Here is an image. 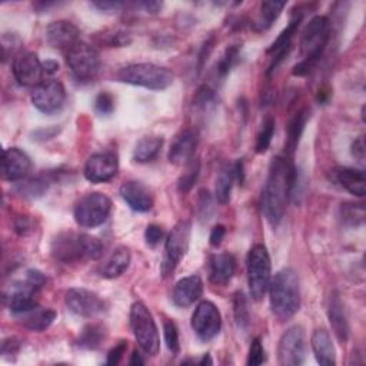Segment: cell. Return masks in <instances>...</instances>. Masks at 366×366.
Returning a JSON list of instances; mask_svg holds the SVG:
<instances>
[{
	"mask_svg": "<svg viewBox=\"0 0 366 366\" xmlns=\"http://www.w3.org/2000/svg\"><path fill=\"white\" fill-rule=\"evenodd\" d=\"M295 175L296 169L288 158L272 159L262 200L263 213L272 226H276L285 216Z\"/></svg>",
	"mask_w": 366,
	"mask_h": 366,
	"instance_id": "obj_1",
	"label": "cell"
},
{
	"mask_svg": "<svg viewBox=\"0 0 366 366\" xmlns=\"http://www.w3.org/2000/svg\"><path fill=\"white\" fill-rule=\"evenodd\" d=\"M51 253L63 263L96 260L103 255V245L98 238L86 233L61 232L52 240Z\"/></svg>",
	"mask_w": 366,
	"mask_h": 366,
	"instance_id": "obj_2",
	"label": "cell"
},
{
	"mask_svg": "<svg viewBox=\"0 0 366 366\" xmlns=\"http://www.w3.org/2000/svg\"><path fill=\"white\" fill-rule=\"evenodd\" d=\"M270 292V307L276 317L288 320L300 307V286L298 273L285 268L279 270L269 285Z\"/></svg>",
	"mask_w": 366,
	"mask_h": 366,
	"instance_id": "obj_3",
	"label": "cell"
},
{
	"mask_svg": "<svg viewBox=\"0 0 366 366\" xmlns=\"http://www.w3.org/2000/svg\"><path fill=\"white\" fill-rule=\"evenodd\" d=\"M329 21L325 16H315L306 25L300 38L302 62L293 68L295 76L307 75L320 59L329 39Z\"/></svg>",
	"mask_w": 366,
	"mask_h": 366,
	"instance_id": "obj_4",
	"label": "cell"
},
{
	"mask_svg": "<svg viewBox=\"0 0 366 366\" xmlns=\"http://www.w3.org/2000/svg\"><path fill=\"white\" fill-rule=\"evenodd\" d=\"M122 83L142 86L152 91L168 89L173 83V75L169 69L155 63H132L116 73Z\"/></svg>",
	"mask_w": 366,
	"mask_h": 366,
	"instance_id": "obj_5",
	"label": "cell"
},
{
	"mask_svg": "<svg viewBox=\"0 0 366 366\" xmlns=\"http://www.w3.org/2000/svg\"><path fill=\"white\" fill-rule=\"evenodd\" d=\"M246 270L250 296L255 300H260L269 289L272 276L270 256L263 245L252 246L246 258Z\"/></svg>",
	"mask_w": 366,
	"mask_h": 366,
	"instance_id": "obj_6",
	"label": "cell"
},
{
	"mask_svg": "<svg viewBox=\"0 0 366 366\" xmlns=\"http://www.w3.org/2000/svg\"><path fill=\"white\" fill-rule=\"evenodd\" d=\"M131 327L139 346L148 353L155 356L159 352V332L155 319L143 302H135L129 313Z\"/></svg>",
	"mask_w": 366,
	"mask_h": 366,
	"instance_id": "obj_7",
	"label": "cell"
},
{
	"mask_svg": "<svg viewBox=\"0 0 366 366\" xmlns=\"http://www.w3.org/2000/svg\"><path fill=\"white\" fill-rule=\"evenodd\" d=\"M112 210V200L101 192L85 195L75 206V220L82 228H96L106 222Z\"/></svg>",
	"mask_w": 366,
	"mask_h": 366,
	"instance_id": "obj_8",
	"label": "cell"
},
{
	"mask_svg": "<svg viewBox=\"0 0 366 366\" xmlns=\"http://www.w3.org/2000/svg\"><path fill=\"white\" fill-rule=\"evenodd\" d=\"M192 225L188 220L178 222L169 233L165 245V258L162 262V275L166 278L173 273L179 262L183 259L189 249Z\"/></svg>",
	"mask_w": 366,
	"mask_h": 366,
	"instance_id": "obj_9",
	"label": "cell"
},
{
	"mask_svg": "<svg viewBox=\"0 0 366 366\" xmlns=\"http://www.w3.org/2000/svg\"><path fill=\"white\" fill-rule=\"evenodd\" d=\"M66 62L73 75L81 81H92L101 71V55L89 44L79 42L66 52Z\"/></svg>",
	"mask_w": 366,
	"mask_h": 366,
	"instance_id": "obj_10",
	"label": "cell"
},
{
	"mask_svg": "<svg viewBox=\"0 0 366 366\" xmlns=\"http://www.w3.org/2000/svg\"><path fill=\"white\" fill-rule=\"evenodd\" d=\"M306 355L305 330L302 326H290L280 337L278 345V360L283 366H299Z\"/></svg>",
	"mask_w": 366,
	"mask_h": 366,
	"instance_id": "obj_11",
	"label": "cell"
},
{
	"mask_svg": "<svg viewBox=\"0 0 366 366\" xmlns=\"http://www.w3.org/2000/svg\"><path fill=\"white\" fill-rule=\"evenodd\" d=\"M31 99L38 111L51 115L63 108L66 101V91L65 86L56 79L44 81L36 88H34Z\"/></svg>",
	"mask_w": 366,
	"mask_h": 366,
	"instance_id": "obj_12",
	"label": "cell"
},
{
	"mask_svg": "<svg viewBox=\"0 0 366 366\" xmlns=\"http://www.w3.org/2000/svg\"><path fill=\"white\" fill-rule=\"evenodd\" d=\"M192 329L202 340H212L222 327V316L215 303L202 300L192 315Z\"/></svg>",
	"mask_w": 366,
	"mask_h": 366,
	"instance_id": "obj_13",
	"label": "cell"
},
{
	"mask_svg": "<svg viewBox=\"0 0 366 366\" xmlns=\"http://www.w3.org/2000/svg\"><path fill=\"white\" fill-rule=\"evenodd\" d=\"M65 300L69 310L82 317H95L105 312L103 299L98 293L83 288L69 289Z\"/></svg>",
	"mask_w": 366,
	"mask_h": 366,
	"instance_id": "obj_14",
	"label": "cell"
},
{
	"mask_svg": "<svg viewBox=\"0 0 366 366\" xmlns=\"http://www.w3.org/2000/svg\"><path fill=\"white\" fill-rule=\"evenodd\" d=\"M12 72L16 82L25 88H36L39 83L44 82V63L34 52H25L18 55L14 61Z\"/></svg>",
	"mask_w": 366,
	"mask_h": 366,
	"instance_id": "obj_15",
	"label": "cell"
},
{
	"mask_svg": "<svg viewBox=\"0 0 366 366\" xmlns=\"http://www.w3.org/2000/svg\"><path fill=\"white\" fill-rule=\"evenodd\" d=\"M118 171V156L112 152H99L88 159L85 165V178L92 183H105L112 181Z\"/></svg>",
	"mask_w": 366,
	"mask_h": 366,
	"instance_id": "obj_16",
	"label": "cell"
},
{
	"mask_svg": "<svg viewBox=\"0 0 366 366\" xmlns=\"http://www.w3.org/2000/svg\"><path fill=\"white\" fill-rule=\"evenodd\" d=\"M48 44L54 49L69 52L81 42V31L69 21H58L51 24L45 32Z\"/></svg>",
	"mask_w": 366,
	"mask_h": 366,
	"instance_id": "obj_17",
	"label": "cell"
},
{
	"mask_svg": "<svg viewBox=\"0 0 366 366\" xmlns=\"http://www.w3.org/2000/svg\"><path fill=\"white\" fill-rule=\"evenodd\" d=\"M32 168L31 158L19 148H9L4 152L2 175L9 182H19L26 178Z\"/></svg>",
	"mask_w": 366,
	"mask_h": 366,
	"instance_id": "obj_18",
	"label": "cell"
},
{
	"mask_svg": "<svg viewBox=\"0 0 366 366\" xmlns=\"http://www.w3.org/2000/svg\"><path fill=\"white\" fill-rule=\"evenodd\" d=\"M199 143L198 133L193 129L182 131L171 145L168 158L173 165H188L196 152Z\"/></svg>",
	"mask_w": 366,
	"mask_h": 366,
	"instance_id": "obj_19",
	"label": "cell"
},
{
	"mask_svg": "<svg viewBox=\"0 0 366 366\" xmlns=\"http://www.w3.org/2000/svg\"><path fill=\"white\" fill-rule=\"evenodd\" d=\"M121 196L136 212H148L153 208V195L148 186L138 181L125 182L121 186Z\"/></svg>",
	"mask_w": 366,
	"mask_h": 366,
	"instance_id": "obj_20",
	"label": "cell"
},
{
	"mask_svg": "<svg viewBox=\"0 0 366 366\" xmlns=\"http://www.w3.org/2000/svg\"><path fill=\"white\" fill-rule=\"evenodd\" d=\"M203 293V282L199 275H190L181 279L173 289V303L179 307L192 306Z\"/></svg>",
	"mask_w": 366,
	"mask_h": 366,
	"instance_id": "obj_21",
	"label": "cell"
},
{
	"mask_svg": "<svg viewBox=\"0 0 366 366\" xmlns=\"http://www.w3.org/2000/svg\"><path fill=\"white\" fill-rule=\"evenodd\" d=\"M236 259L230 253H216L209 260V279L215 285H226L235 275Z\"/></svg>",
	"mask_w": 366,
	"mask_h": 366,
	"instance_id": "obj_22",
	"label": "cell"
},
{
	"mask_svg": "<svg viewBox=\"0 0 366 366\" xmlns=\"http://www.w3.org/2000/svg\"><path fill=\"white\" fill-rule=\"evenodd\" d=\"M333 178L350 195H355L357 198L365 196L366 178L363 171L353 168H337L333 171Z\"/></svg>",
	"mask_w": 366,
	"mask_h": 366,
	"instance_id": "obj_23",
	"label": "cell"
},
{
	"mask_svg": "<svg viewBox=\"0 0 366 366\" xmlns=\"http://www.w3.org/2000/svg\"><path fill=\"white\" fill-rule=\"evenodd\" d=\"M327 316L330 326L333 329V333L340 342H346L349 337V322L346 317L345 306L343 302L340 300L337 293H333L329 299V306H327Z\"/></svg>",
	"mask_w": 366,
	"mask_h": 366,
	"instance_id": "obj_24",
	"label": "cell"
},
{
	"mask_svg": "<svg viewBox=\"0 0 366 366\" xmlns=\"http://www.w3.org/2000/svg\"><path fill=\"white\" fill-rule=\"evenodd\" d=\"M312 350L317 363L323 366L336 365V353L335 346L332 343V337L326 329H316L310 339Z\"/></svg>",
	"mask_w": 366,
	"mask_h": 366,
	"instance_id": "obj_25",
	"label": "cell"
},
{
	"mask_svg": "<svg viewBox=\"0 0 366 366\" xmlns=\"http://www.w3.org/2000/svg\"><path fill=\"white\" fill-rule=\"evenodd\" d=\"M16 316L19 317L21 323L26 329H31L35 332H44L56 319V312L54 309H45V307L35 306L34 309L24 312L21 315H16Z\"/></svg>",
	"mask_w": 366,
	"mask_h": 366,
	"instance_id": "obj_26",
	"label": "cell"
},
{
	"mask_svg": "<svg viewBox=\"0 0 366 366\" xmlns=\"http://www.w3.org/2000/svg\"><path fill=\"white\" fill-rule=\"evenodd\" d=\"M131 263V252L126 246H118L105 265L101 268V275L106 279H115L122 276Z\"/></svg>",
	"mask_w": 366,
	"mask_h": 366,
	"instance_id": "obj_27",
	"label": "cell"
},
{
	"mask_svg": "<svg viewBox=\"0 0 366 366\" xmlns=\"http://www.w3.org/2000/svg\"><path fill=\"white\" fill-rule=\"evenodd\" d=\"M34 292H35V289L28 282L22 283L19 286H15L14 292H11L8 296V302H9V307H11L12 313L21 315V313L28 312V310L34 309L35 306H38L34 299Z\"/></svg>",
	"mask_w": 366,
	"mask_h": 366,
	"instance_id": "obj_28",
	"label": "cell"
},
{
	"mask_svg": "<svg viewBox=\"0 0 366 366\" xmlns=\"http://www.w3.org/2000/svg\"><path fill=\"white\" fill-rule=\"evenodd\" d=\"M163 146V139L159 136H145L142 138L133 151V159L139 163L152 162L161 152Z\"/></svg>",
	"mask_w": 366,
	"mask_h": 366,
	"instance_id": "obj_29",
	"label": "cell"
},
{
	"mask_svg": "<svg viewBox=\"0 0 366 366\" xmlns=\"http://www.w3.org/2000/svg\"><path fill=\"white\" fill-rule=\"evenodd\" d=\"M309 119V111L307 109H302L299 113L295 115V118L290 121L289 126H288V142H286V151L289 152V156L292 158L298 145H299V141H300V136L305 131V126H306V122Z\"/></svg>",
	"mask_w": 366,
	"mask_h": 366,
	"instance_id": "obj_30",
	"label": "cell"
},
{
	"mask_svg": "<svg viewBox=\"0 0 366 366\" xmlns=\"http://www.w3.org/2000/svg\"><path fill=\"white\" fill-rule=\"evenodd\" d=\"M285 6H286L285 2H276V0L275 2H263L260 5L259 18L253 24V28L259 32L269 29L273 25V22L280 16Z\"/></svg>",
	"mask_w": 366,
	"mask_h": 366,
	"instance_id": "obj_31",
	"label": "cell"
},
{
	"mask_svg": "<svg viewBox=\"0 0 366 366\" xmlns=\"http://www.w3.org/2000/svg\"><path fill=\"white\" fill-rule=\"evenodd\" d=\"M235 182L233 176V169L230 165H226L220 172L216 179V189H215V196L216 200L222 205H226L230 200V193H232V186Z\"/></svg>",
	"mask_w": 366,
	"mask_h": 366,
	"instance_id": "obj_32",
	"label": "cell"
},
{
	"mask_svg": "<svg viewBox=\"0 0 366 366\" xmlns=\"http://www.w3.org/2000/svg\"><path fill=\"white\" fill-rule=\"evenodd\" d=\"M106 337V330L102 325H88L79 335L78 346L83 349H98Z\"/></svg>",
	"mask_w": 366,
	"mask_h": 366,
	"instance_id": "obj_33",
	"label": "cell"
},
{
	"mask_svg": "<svg viewBox=\"0 0 366 366\" xmlns=\"http://www.w3.org/2000/svg\"><path fill=\"white\" fill-rule=\"evenodd\" d=\"M340 219L345 225L357 228L365 222V208L360 203H342L340 205Z\"/></svg>",
	"mask_w": 366,
	"mask_h": 366,
	"instance_id": "obj_34",
	"label": "cell"
},
{
	"mask_svg": "<svg viewBox=\"0 0 366 366\" xmlns=\"http://www.w3.org/2000/svg\"><path fill=\"white\" fill-rule=\"evenodd\" d=\"M199 173H200V162L198 159H192L186 165V171L182 173V176L178 181V190L181 193H188L198 182Z\"/></svg>",
	"mask_w": 366,
	"mask_h": 366,
	"instance_id": "obj_35",
	"label": "cell"
},
{
	"mask_svg": "<svg viewBox=\"0 0 366 366\" xmlns=\"http://www.w3.org/2000/svg\"><path fill=\"white\" fill-rule=\"evenodd\" d=\"M239 55H240V45H232L225 51V54L218 62V69H216L220 78H225L232 71V68L239 61Z\"/></svg>",
	"mask_w": 366,
	"mask_h": 366,
	"instance_id": "obj_36",
	"label": "cell"
},
{
	"mask_svg": "<svg viewBox=\"0 0 366 366\" xmlns=\"http://www.w3.org/2000/svg\"><path fill=\"white\" fill-rule=\"evenodd\" d=\"M273 133H275V119L272 116H268L263 121L262 128L256 138V152L258 153H265L269 149Z\"/></svg>",
	"mask_w": 366,
	"mask_h": 366,
	"instance_id": "obj_37",
	"label": "cell"
},
{
	"mask_svg": "<svg viewBox=\"0 0 366 366\" xmlns=\"http://www.w3.org/2000/svg\"><path fill=\"white\" fill-rule=\"evenodd\" d=\"M216 96L209 86H200L193 96V106L202 112H208L215 108Z\"/></svg>",
	"mask_w": 366,
	"mask_h": 366,
	"instance_id": "obj_38",
	"label": "cell"
},
{
	"mask_svg": "<svg viewBox=\"0 0 366 366\" xmlns=\"http://www.w3.org/2000/svg\"><path fill=\"white\" fill-rule=\"evenodd\" d=\"M48 182L42 178H36V179H29L26 182H22L18 185V190L19 193H22L24 196H29V198H39L42 196L46 190H48Z\"/></svg>",
	"mask_w": 366,
	"mask_h": 366,
	"instance_id": "obj_39",
	"label": "cell"
},
{
	"mask_svg": "<svg viewBox=\"0 0 366 366\" xmlns=\"http://www.w3.org/2000/svg\"><path fill=\"white\" fill-rule=\"evenodd\" d=\"M163 335H165V342L168 349L172 353H178L181 349V343H179V330L175 325V322L172 320H165L163 323Z\"/></svg>",
	"mask_w": 366,
	"mask_h": 366,
	"instance_id": "obj_40",
	"label": "cell"
},
{
	"mask_svg": "<svg viewBox=\"0 0 366 366\" xmlns=\"http://www.w3.org/2000/svg\"><path fill=\"white\" fill-rule=\"evenodd\" d=\"M233 306H235V319H236L238 325L240 327L248 326V323H249V312H248V305H246L245 295L242 292H238L235 295Z\"/></svg>",
	"mask_w": 366,
	"mask_h": 366,
	"instance_id": "obj_41",
	"label": "cell"
},
{
	"mask_svg": "<svg viewBox=\"0 0 366 366\" xmlns=\"http://www.w3.org/2000/svg\"><path fill=\"white\" fill-rule=\"evenodd\" d=\"M213 212V202L212 196L208 190H200L198 198V215L200 220H209Z\"/></svg>",
	"mask_w": 366,
	"mask_h": 366,
	"instance_id": "obj_42",
	"label": "cell"
},
{
	"mask_svg": "<svg viewBox=\"0 0 366 366\" xmlns=\"http://www.w3.org/2000/svg\"><path fill=\"white\" fill-rule=\"evenodd\" d=\"M95 111L99 115L108 116L115 111V99L111 93L108 92H102L98 95L96 101H95Z\"/></svg>",
	"mask_w": 366,
	"mask_h": 366,
	"instance_id": "obj_43",
	"label": "cell"
},
{
	"mask_svg": "<svg viewBox=\"0 0 366 366\" xmlns=\"http://www.w3.org/2000/svg\"><path fill=\"white\" fill-rule=\"evenodd\" d=\"M266 356H265V349L262 346V342L259 337L252 340L250 349H249V356H248V365L249 366H258L262 365L265 362Z\"/></svg>",
	"mask_w": 366,
	"mask_h": 366,
	"instance_id": "obj_44",
	"label": "cell"
},
{
	"mask_svg": "<svg viewBox=\"0 0 366 366\" xmlns=\"http://www.w3.org/2000/svg\"><path fill=\"white\" fill-rule=\"evenodd\" d=\"M163 238V230L158 225H149L145 230V239L149 246H156Z\"/></svg>",
	"mask_w": 366,
	"mask_h": 366,
	"instance_id": "obj_45",
	"label": "cell"
},
{
	"mask_svg": "<svg viewBox=\"0 0 366 366\" xmlns=\"http://www.w3.org/2000/svg\"><path fill=\"white\" fill-rule=\"evenodd\" d=\"M126 349H128V343L126 342H119V345H116L115 347H112L109 350L106 363L108 365H118L122 360L123 355L126 353Z\"/></svg>",
	"mask_w": 366,
	"mask_h": 366,
	"instance_id": "obj_46",
	"label": "cell"
},
{
	"mask_svg": "<svg viewBox=\"0 0 366 366\" xmlns=\"http://www.w3.org/2000/svg\"><path fill=\"white\" fill-rule=\"evenodd\" d=\"M26 282L34 289H38V288H42L46 283V276L36 269H31V270L26 272Z\"/></svg>",
	"mask_w": 366,
	"mask_h": 366,
	"instance_id": "obj_47",
	"label": "cell"
},
{
	"mask_svg": "<svg viewBox=\"0 0 366 366\" xmlns=\"http://www.w3.org/2000/svg\"><path fill=\"white\" fill-rule=\"evenodd\" d=\"M21 347V340L16 337L5 339L2 343V355H15Z\"/></svg>",
	"mask_w": 366,
	"mask_h": 366,
	"instance_id": "obj_48",
	"label": "cell"
},
{
	"mask_svg": "<svg viewBox=\"0 0 366 366\" xmlns=\"http://www.w3.org/2000/svg\"><path fill=\"white\" fill-rule=\"evenodd\" d=\"M225 235H226V229H225V226H222V225L215 226V228L212 229V232H210V236H209V242H210V245H212V246H215V248H218V246L222 243V240H223Z\"/></svg>",
	"mask_w": 366,
	"mask_h": 366,
	"instance_id": "obj_49",
	"label": "cell"
},
{
	"mask_svg": "<svg viewBox=\"0 0 366 366\" xmlns=\"http://www.w3.org/2000/svg\"><path fill=\"white\" fill-rule=\"evenodd\" d=\"M93 8L102 11V12H108V14H112V12H118L119 9H122L125 5L121 4V2H96V4H92Z\"/></svg>",
	"mask_w": 366,
	"mask_h": 366,
	"instance_id": "obj_50",
	"label": "cell"
},
{
	"mask_svg": "<svg viewBox=\"0 0 366 366\" xmlns=\"http://www.w3.org/2000/svg\"><path fill=\"white\" fill-rule=\"evenodd\" d=\"M352 153L356 159L360 162L365 161V139L363 136H359L353 143H352Z\"/></svg>",
	"mask_w": 366,
	"mask_h": 366,
	"instance_id": "obj_51",
	"label": "cell"
},
{
	"mask_svg": "<svg viewBox=\"0 0 366 366\" xmlns=\"http://www.w3.org/2000/svg\"><path fill=\"white\" fill-rule=\"evenodd\" d=\"M15 228H16V232H18V233L25 235V233L29 230V222H28V219H26V218H19V219L16 220Z\"/></svg>",
	"mask_w": 366,
	"mask_h": 366,
	"instance_id": "obj_52",
	"label": "cell"
},
{
	"mask_svg": "<svg viewBox=\"0 0 366 366\" xmlns=\"http://www.w3.org/2000/svg\"><path fill=\"white\" fill-rule=\"evenodd\" d=\"M141 6L145 8V11L149 14H158L162 9V4L159 2H145V4H141Z\"/></svg>",
	"mask_w": 366,
	"mask_h": 366,
	"instance_id": "obj_53",
	"label": "cell"
},
{
	"mask_svg": "<svg viewBox=\"0 0 366 366\" xmlns=\"http://www.w3.org/2000/svg\"><path fill=\"white\" fill-rule=\"evenodd\" d=\"M44 71L48 75H54V73H56L59 71V63L56 61H46L44 63Z\"/></svg>",
	"mask_w": 366,
	"mask_h": 366,
	"instance_id": "obj_54",
	"label": "cell"
},
{
	"mask_svg": "<svg viewBox=\"0 0 366 366\" xmlns=\"http://www.w3.org/2000/svg\"><path fill=\"white\" fill-rule=\"evenodd\" d=\"M131 365H143L145 363V360L141 357V355L138 353V352H133V355H132V359H131V362H129Z\"/></svg>",
	"mask_w": 366,
	"mask_h": 366,
	"instance_id": "obj_55",
	"label": "cell"
},
{
	"mask_svg": "<svg viewBox=\"0 0 366 366\" xmlns=\"http://www.w3.org/2000/svg\"><path fill=\"white\" fill-rule=\"evenodd\" d=\"M210 365L212 363V360H210V357H209V355H203V357L199 360V365Z\"/></svg>",
	"mask_w": 366,
	"mask_h": 366,
	"instance_id": "obj_56",
	"label": "cell"
}]
</instances>
